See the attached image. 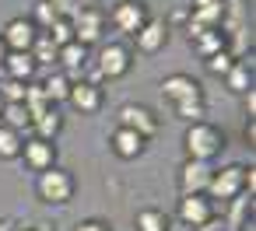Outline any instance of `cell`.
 I'll use <instances>...</instances> for the list:
<instances>
[{
	"mask_svg": "<svg viewBox=\"0 0 256 231\" xmlns=\"http://www.w3.org/2000/svg\"><path fill=\"white\" fill-rule=\"evenodd\" d=\"M88 67H92V84H98V81H120L134 67V49L123 46V42H106V46H98V53H95V60Z\"/></svg>",
	"mask_w": 256,
	"mask_h": 231,
	"instance_id": "1",
	"label": "cell"
},
{
	"mask_svg": "<svg viewBox=\"0 0 256 231\" xmlns=\"http://www.w3.org/2000/svg\"><path fill=\"white\" fill-rule=\"evenodd\" d=\"M182 151H186V158H193V161H214V158L224 151V133H221L214 123H207V119L190 123L186 133H182Z\"/></svg>",
	"mask_w": 256,
	"mask_h": 231,
	"instance_id": "2",
	"label": "cell"
},
{
	"mask_svg": "<svg viewBox=\"0 0 256 231\" xmlns=\"http://www.w3.org/2000/svg\"><path fill=\"white\" fill-rule=\"evenodd\" d=\"M74 193H78V179H74L67 168H60V165H53L50 172H39V175H36V196H39L42 203H50V207L70 203Z\"/></svg>",
	"mask_w": 256,
	"mask_h": 231,
	"instance_id": "3",
	"label": "cell"
},
{
	"mask_svg": "<svg viewBox=\"0 0 256 231\" xmlns=\"http://www.w3.org/2000/svg\"><path fill=\"white\" fill-rule=\"evenodd\" d=\"M242 186H246V165H221V168H214V175H210L207 200H210L214 207H218V203H232V200L246 196Z\"/></svg>",
	"mask_w": 256,
	"mask_h": 231,
	"instance_id": "4",
	"label": "cell"
},
{
	"mask_svg": "<svg viewBox=\"0 0 256 231\" xmlns=\"http://www.w3.org/2000/svg\"><path fill=\"white\" fill-rule=\"evenodd\" d=\"M148 18H151L148 0H116L112 11L106 14V21H109L120 35H126V39H134V35L148 25Z\"/></svg>",
	"mask_w": 256,
	"mask_h": 231,
	"instance_id": "5",
	"label": "cell"
},
{
	"mask_svg": "<svg viewBox=\"0 0 256 231\" xmlns=\"http://www.w3.org/2000/svg\"><path fill=\"white\" fill-rule=\"evenodd\" d=\"M120 126L123 130H134L140 140H151L158 130H162V119L151 105H140V102H123L120 105Z\"/></svg>",
	"mask_w": 256,
	"mask_h": 231,
	"instance_id": "6",
	"label": "cell"
},
{
	"mask_svg": "<svg viewBox=\"0 0 256 231\" xmlns=\"http://www.w3.org/2000/svg\"><path fill=\"white\" fill-rule=\"evenodd\" d=\"M162 98L168 105H182V102H204V84L193 74H168L162 77Z\"/></svg>",
	"mask_w": 256,
	"mask_h": 231,
	"instance_id": "7",
	"label": "cell"
},
{
	"mask_svg": "<svg viewBox=\"0 0 256 231\" xmlns=\"http://www.w3.org/2000/svg\"><path fill=\"white\" fill-rule=\"evenodd\" d=\"M210 175H214V165L210 161H193L186 158L179 165V196H207V186H210Z\"/></svg>",
	"mask_w": 256,
	"mask_h": 231,
	"instance_id": "8",
	"label": "cell"
},
{
	"mask_svg": "<svg viewBox=\"0 0 256 231\" xmlns=\"http://www.w3.org/2000/svg\"><path fill=\"white\" fill-rule=\"evenodd\" d=\"M70 25H74V42H81V46H95L98 39H102V32H106V11L102 7H81L74 18H70Z\"/></svg>",
	"mask_w": 256,
	"mask_h": 231,
	"instance_id": "9",
	"label": "cell"
},
{
	"mask_svg": "<svg viewBox=\"0 0 256 231\" xmlns=\"http://www.w3.org/2000/svg\"><path fill=\"white\" fill-rule=\"evenodd\" d=\"M214 217H218V207L204 193L200 196H179V203H176V221H182L190 231L207 224V221H214Z\"/></svg>",
	"mask_w": 256,
	"mask_h": 231,
	"instance_id": "10",
	"label": "cell"
},
{
	"mask_svg": "<svg viewBox=\"0 0 256 231\" xmlns=\"http://www.w3.org/2000/svg\"><path fill=\"white\" fill-rule=\"evenodd\" d=\"M0 39H4L8 53H28V49L36 46V39H39V28H36L25 14H18V18H11V21L4 25Z\"/></svg>",
	"mask_w": 256,
	"mask_h": 231,
	"instance_id": "11",
	"label": "cell"
},
{
	"mask_svg": "<svg viewBox=\"0 0 256 231\" xmlns=\"http://www.w3.org/2000/svg\"><path fill=\"white\" fill-rule=\"evenodd\" d=\"M102 102H106V95H102L98 84H92V81H84V77L70 84L67 105H70L74 112H81V116H95V112L102 109Z\"/></svg>",
	"mask_w": 256,
	"mask_h": 231,
	"instance_id": "12",
	"label": "cell"
},
{
	"mask_svg": "<svg viewBox=\"0 0 256 231\" xmlns=\"http://www.w3.org/2000/svg\"><path fill=\"white\" fill-rule=\"evenodd\" d=\"M168 25L162 21V18H148V25L134 35V49L137 53H144V56H154V53H162L165 46H168Z\"/></svg>",
	"mask_w": 256,
	"mask_h": 231,
	"instance_id": "13",
	"label": "cell"
},
{
	"mask_svg": "<svg viewBox=\"0 0 256 231\" xmlns=\"http://www.w3.org/2000/svg\"><path fill=\"white\" fill-rule=\"evenodd\" d=\"M22 158H25V165L39 175V172H50L53 165H56V144L53 140H39V137H28L25 144H22Z\"/></svg>",
	"mask_w": 256,
	"mask_h": 231,
	"instance_id": "14",
	"label": "cell"
},
{
	"mask_svg": "<svg viewBox=\"0 0 256 231\" xmlns=\"http://www.w3.org/2000/svg\"><path fill=\"white\" fill-rule=\"evenodd\" d=\"M56 63H60V74H67L70 81H81V74H84L88 63H92V53H88V46L70 42V46H64V49L56 53Z\"/></svg>",
	"mask_w": 256,
	"mask_h": 231,
	"instance_id": "15",
	"label": "cell"
},
{
	"mask_svg": "<svg viewBox=\"0 0 256 231\" xmlns=\"http://www.w3.org/2000/svg\"><path fill=\"white\" fill-rule=\"evenodd\" d=\"M144 147H148V140H140L134 130H123V126H116V130L109 133V151H112L116 158H123V161H134V158H140V154H144Z\"/></svg>",
	"mask_w": 256,
	"mask_h": 231,
	"instance_id": "16",
	"label": "cell"
},
{
	"mask_svg": "<svg viewBox=\"0 0 256 231\" xmlns=\"http://www.w3.org/2000/svg\"><path fill=\"white\" fill-rule=\"evenodd\" d=\"M0 70H4L8 81H18V84H32L36 74H39V67H36V60L28 53H8V60H4Z\"/></svg>",
	"mask_w": 256,
	"mask_h": 231,
	"instance_id": "17",
	"label": "cell"
},
{
	"mask_svg": "<svg viewBox=\"0 0 256 231\" xmlns=\"http://www.w3.org/2000/svg\"><path fill=\"white\" fill-rule=\"evenodd\" d=\"M190 46H193V53H196L200 60H210L214 53L228 49V35H224L221 28H207V32H200L196 39H190Z\"/></svg>",
	"mask_w": 256,
	"mask_h": 231,
	"instance_id": "18",
	"label": "cell"
},
{
	"mask_svg": "<svg viewBox=\"0 0 256 231\" xmlns=\"http://www.w3.org/2000/svg\"><path fill=\"white\" fill-rule=\"evenodd\" d=\"M60 130H64V116H60L56 105H50L46 112H39L32 119V137H39V140H56Z\"/></svg>",
	"mask_w": 256,
	"mask_h": 231,
	"instance_id": "19",
	"label": "cell"
},
{
	"mask_svg": "<svg viewBox=\"0 0 256 231\" xmlns=\"http://www.w3.org/2000/svg\"><path fill=\"white\" fill-rule=\"evenodd\" d=\"M134 231H172V217L162 207H144L134 217Z\"/></svg>",
	"mask_w": 256,
	"mask_h": 231,
	"instance_id": "20",
	"label": "cell"
},
{
	"mask_svg": "<svg viewBox=\"0 0 256 231\" xmlns=\"http://www.w3.org/2000/svg\"><path fill=\"white\" fill-rule=\"evenodd\" d=\"M70 84H74V81H70L67 74H60V70H56V74H46V77H42L39 91L46 95V102H50V105H60V102H67Z\"/></svg>",
	"mask_w": 256,
	"mask_h": 231,
	"instance_id": "21",
	"label": "cell"
},
{
	"mask_svg": "<svg viewBox=\"0 0 256 231\" xmlns=\"http://www.w3.org/2000/svg\"><path fill=\"white\" fill-rule=\"evenodd\" d=\"M224 84H228L232 95H246V91L252 88V56H249V60H238V63L224 74Z\"/></svg>",
	"mask_w": 256,
	"mask_h": 231,
	"instance_id": "22",
	"label": "cell"
},
{
	"mask_svg": "<svg viewBox=\"0 0 256 231\" xmlns=\"http://www.w3.org/2000/svg\"><path fill=\"white\" fill-rule=\"evenodd\" d=\"M0 126H8L14 133L25 137V130H32V116L25 105H4V112H0Z\"/></svg>",
	"mask_w": 256,
	"mask_h": 231,
	"instance_id": "23",
	"label": "cell"
},
{
	"mask_svg": "<svg viewBox=\"0 0 256 231\" xmlns=\"http://www.w3.org/2000/svg\"><path fill=\"white\" fill-rule=\"evenodd\" d=\"M22 144H25L22 133H14V130H8V126H0V161H14V158H22Z\"/></svg>",
	"mask_w": 256,
	"mask_h": 231,
	"instance_id": "24",
	"label": "cell"
},
{
	"mask_svg": "<svg viewBox=\"0 0 256 231\" xmlns=\"http://www.w3.org/2000/svg\"><path fill=\"white\" fill-rule=\"evenodd\" d=\"M42 35H46V39H50L56 49H64V46H70V42H74V25H70L67 18H56V21H53V25H50Z\"/></svg>",
	"mask_w": 256,
	"mask_h": 231,
	"instance_id": "25",
	"label": "cell"
},
{
	"mask_svg": "<svg viewBox=\"0 0 256 231\" xmlns=\"http://www.w3.org/2000/svg\"><path fill=\"white\" fill-rule=\"evenodd\" d=\"M56 53H60V49H56V46H53V42H50V39H46L42 32H39L36 46L28 49V56L36 60V67H53V63H56Z\"/></svg>",
	"mask_w": 256,
	"mask_h": 231,
	"instance_id": "26",
	"label": "cell"
},
{
	"mask_svg": "<svg viewBox=\"0 0 256 231\" xmlns=\"http://www.w3.org/2000/svg\"><path fill=\"white\" fill-rule=\"evenodd\" d=\"M235 63H238V56H235L232 49H221V53H214L210 60H204V70H207V74H214V77H224Z\"/></svg>",
	"mask_w": 256,
	"mask_h": 231,
	"instance_id": "27",
	"label": "cell"
},
{
	"mask_svg": "<svg viewBox=\"0 0 256 231\" xmlns=\"http://www.w3.org/2000/svg\"><path fill=\"white\" fill-rule=\"evenodd\" d=\"M172 112L190 126V123H200V119L207 116V105H204V102H182V105H172Z\"/></svg>",
	"mask_w": 256,
	"mask_h": 231,
	"instance_id": "28",
	"label": "cell"
},
{
	"mask_svg": "<svg viewBox=\"0 0 256 231\" xmlns=\"http://www.w3.org/2000/svg\"><path fill=\"white\" fill-rule=\"evenodd\" d=\"M28 21H32L39 32H46V28L56 21V14H53V7L46 4V0H36V7H32V14H28Z\"/></svg>",
	"mask_w": 256,
	"mask_h": 231,
	"instance_id": "29",
	"label": "cell"
},
{
	"mask_svg": "<svg viewBox=\"0 0 256 231\" xmlns=\"http://www.w3.org/2000/svg\"><path fill=\"white\" fill-rule=\"evenodd\" d=\"M46 4L53 7V14H56V18H67V21H70V18H74V14L84 7L81 0H46Z\"/></svg>",
	"mask_w": 256,
	"mask_h": 231,
	"instance_id": "30",
	"label": "cell"
},
{
	"mask_svg": "<svg viewBox=\"0 0 256 231\" xmlns=\"http://www.w3.org/2000/svg\"><path fill=\"white\" fill-rule=\"evenodd\" d=\"M74 231H112V224L102 221V217H88V221H78Z\"/></svg>",
	"mask_w": 256,
	"mask_h": 231,
	"instance_id": "31",
	"label": "cell"
},
{
	"mask_svg": "<svg viewBox=\"0 0 256 231\" xmlns=\"http://www.w3.org/2000/svg\"><path fill=\"white\" fill-rule=\"evenodd\" d=\"M252 189H256V168H252V165H246V186H242V193L252 200Z\"/></svg>",
	"mask_w": 256,
	"mask_h": 231,
	"instance_id": "32",
	"label": "cell"
},
{
	"mask_svg": "<svg viewBox=\"0 0 256 231\" xmlns=\"http://www.w3.org/2000/svg\"><path fill=\"white\" fill-rule=\"evenodd\" d=\"M242 102H246V116L252 119V116H256V88H249V91L242 95Z\"/></svg>",
	"mask_w": 256,
	"mask_h": 231,
	"instance_id": "33",
	"label": "cell"
},
{
	"mask_svg": "<svg viewBox=\"0 0 256 231\" xmlns=\"http://www.w3.org/2000/svg\"><path fill=\"white\" fill-rule=\"evenodd\" d=\"M193 231H224V224H221V217H214V221H207V224H200Z\"/></svg>",
	"mask_w": 256,
	"mask_h": 231,
	"instance_id": "34",
	"label": "cell"
},
{
	"mask_svg": "<svg viewBox=\"0 0 256 231\" xmlns=\"http://www.w3.org/2000/svg\"><path fill=\"white\" fill-rule=\"evenodd\" d=\"M242 133H246V144L252 147V144H256V126H252V119L246 123V130H242Z\"/></svg>",
	"mask_w": 256,
	"mask_h": 231,
	"instance_id": "35",
	"label": "cell"
},
{
	"mask_svg": "<svg viewBox=\"0 0 256 231\" xmlns=\"http://www.w3.org/2000/svg\"><path fill=\"white\" fill-rule=\"evenodd\" d=\"M18 231H56L53 224H25V228H18Z\"/></svg>",
	"mask_w": 256,
	"mask_h": 231,
	"instance_id": "36",
	"label": "cell"
},
{
	"mask_svg": "<svg viewBox=\"0 0 256 231\" xmlns=\"http://www.w3.org/2000/svg\"><path fill=\"white\" fill-rule=\"evenodd\" d=\"M4 60H8V46H4V39H0V67H4Z\"/></svg>",
	"mask_w": 256,
	"mask_h": 231,
	"instance_id": "37",
	"label": "cell"
},
{
	"mask_svg": "<svg viewBox=\"0 0 256 231\" xmlns=\"http://www.w3.org/2000/svg\"><path fill=\"white\" fill-rule=\"evenodd\" d=\"M11 228H14V224H11L8 217H0V231H11Z\"/></svg>",
	"mask_w": 256,
	"mask_h": 231,
	"instance_id": "38",
	"label": "cell"
},
{
	"mask_svg": "<svg viewBox=\"0 0 256 231\" xmlns=\"http://www.w3.org/2000/svg\"><path fill=\"white\" fill-rule=\"evenodd\" d=\"M81 4H84V7H98V0H81Z\"/></svg>",
	"mask_w": 256,
	"mask_h": 231,
	"instance_id": "39",
	"label": "cell"
}]
</instances>
